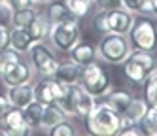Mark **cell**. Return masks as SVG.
Segmentation results:
<instances>
[{"label": "cell", "instance_id": "cell-28", "mask_svg": "<svg viewBox=\"0 0 157 136\" xmlns=\"http://www.w3.org/2000/svg\"><path fill=\"white\" fill-rule=\"evenodd\" d=\"M48 132H49L51 136H74V134L78 132V129H76V125H74L72 121L64 119V121H61V123H57V125H53L51 129H48Z\"/></svg>", "mask_w": 157, "mask_h": 136}, {"label": "cell", "instance_id": "cell-21", "mask_svg": "<svg viewBox=\"0 0 157 136\" xmlns=\"http://www.w3.org/2000/svg\"><path fill=\"white\" fill-rule=\"evenodd\" d=\"M66 119V113L57 106V104H44V111H42V129H51L53 125H57L61 121Z\"/></svg>", "mask_w": 157, "mask_h": 136}, {"label": "cell", "instance_id": "cell-26", "mask_svg": "<svg viewBox=\"0 0 157 136\" xmlns=\"http://www.w3.org/2000/svg\"><path fill=\"white\" fill-rule=\"evenodd\" d=\"M64 6L76 19H83L93 9V0H63Z\"/></svg>", "mask_w": 157, "mask_h": 136}, {"label": "cell", "instance_id": "cell-20", "mask_svg": "<svg viewBox=\"0 0 157 136\" xmlns=\"http://www.w3.org/2000/svg\"><path fill=\"white\" fill-rule=\"evenodd\" d=\"M42 111H44V104L38 100H32L30 104H27L23 108V119H25V125L34 130V129H40V123H42Z\"/></svg>", "mask_w": 157, "mask_h": 136}, {"label": "cell", "instance_id": "cell-13", "mask_svg": "<svg viewBox=\"0 0 157 136\" xmlns=\"http://www.w3.org/2000/svg\"><path fill=\"white\" fill-rule=\"evenodd\" d=\"M6 96L10 100V106H15V108H25L32 100H36L34 98V87L30 83L6 87Z\"/></svg>", "mask_w": 157, "mask_h": 136}, {"label": "cell", "instance_id": "cell-16", "mask_svg": "<svg viewBox=\"0 0 157 136\" xmlns=\"http://www.w3.org/2000/svg\"><path fill=\"white\" fill-rule=\"evenodd\" d=\"M148 102H146V98H134L131 100V104L127 106V110L121 113V129L127 127V125H138V121L142 119V115L146 113V110H148Z\"/></svg>", "mask_w": 157, "mask_h": 136}, {"label": "cell", "instance_id": "cell-29", "mask_svg": "<svg viewBox=\"0 0 157 136\" xmlns=\"http://www.w3.org/2000/svg\"><path fill=\"white\" fill-rule=\"evenodd\" d=\"M13 21V8L10 4V0H0V27L12 28Z\"/></svg>", "mask_w": 157, "mask_h": 136}, {"label": "cell", "instance_id": "cell-9", "mask_svg": "<svg viewBox=\"0 0 157 136\" xmlns=\"http://www.w3.org/2000/svg\"><path fill=\"white\" fill-rule=\"evenodd\" d=\"M32 87H34V98L38 102H42V104H57L63 98L64 89H66V85L57 81L53 76L40 77Z\"/></svg>", "mask_w": 157, "mask_h": 136}, {"label": "cell", "instance_id": "cell-19", "mask_svg": "<svg viewBox=\"0 0 157 136\" xmlns=\"http://www.w3.org/2000/svg\"><path fill=\"white\" fill-rule=\"evenodd\" d=\"M32 43L34 42H32V38L29 36V32L25 28L12 27V30H10V47L13 51L21 53V55H27Z\"/></svg>", "mask_w": 157, "mask_h": 136}, {"label": "cell", "instance_id": "cell-35", "mask_svg": "<svg viewBox=\"0 0 157 136\" xmlns=\"http://www.w3.org/2000/svg\"><path fill=\"white\" fill-rule=\"evenodd\" d=\"M8 108H10V100H8V96H6V95H0V119H2V115L8 111Z\"/></svg>", "mask_w": 157, "mask_h": 136}, {"label": "cell", "instance_id": "cell-37", "mask_svg": "<svg viewBox=\"0 0 157 136\" xmlns=\"http://www.w3.org/2000/svg\"><path fill=\"white\" fill-rule=\"evenodd\" d=\"M34 2H36V4H38V6H40V4H44V6H46V4H48V2H51V0H34Z\"/></svg>", "mask_w": 157, "mask_h": 136}, {"label": "cell", "instance_id": "cell-36", "mask_svg": "<svg viewBox=\"0 0 157 136\" xmlns=\"http://www.w3.org/2000/svg\"><path fill=\"white\" fill-rule=\"evenodd\" d=\"M151 17H157V0H151Z\"/></svg>", "mask_w": 157, "mask_h": 136}, {"label": "cell", "instance_id": "cell-3", "mask_svg": "<svg viewBox=\"0 0 157 136\" xmlns=\"http://www.w3.org/2000/svg\"><path fill=\"white\" fill-rule=\"evenodd\" d=\"M127 38L132 49L155 53L157 51V23L151 19V15H136L131 30L127 32Z\"/></svg>", "mask_w": 157, "mask_h": 136}, {"label": "cell", "instance_id": "cell-22", "mask_svg": "<svg viewBox=\"0 0 157 136\" xmlns=\"http://www.w3.org/2000/svg\"><path fill=\"white\" fill-rule=\"evenodd\" d=\"M46 6H48V8H46V11H44V13L48 15V19L51 21V25L74 17L70 11H68V8L64 6V2H59V0H55V2H48Z\"/></svg>", "mask_w": 157, "mask_h": 136}, {"label": "cell", "instance_id": "cell-24", "mask_svg": "<svg viewBox=\"0 0 157 136\" xmlns=\"http://www.w3.org/2000/svg\"><path fill=\"white\" fill-rule=\"evenodd\" d=\"M138 129L146 136H157V108L155 106H148L142 119L138 121Z\"/></svg>", "mask_w": 157, "mask_h": 136}, {"label": "cell", "instance_id": "cell-12", "mask_svg": "<svg viewBox=\"0 0 157 136\" xmlns=\"http://www.w3.org/2000/svg\"><path fill=\"white\" fill-rule=\"evenodd\" d=\"M134 15L132 11L125 9V8H116V9H110L108 11V28L110 32H116V34H127L134 23Z\"/></svg>", "mask_w": 157, "mask_h": 136}, {"label": "cell", "instance_id": "cell-18", "mask_svg": "<svg viewBox=\"0 0 157 136\" xmlns=\"http://www.w3.org/2000/svg\"><path fill=\"white\" fill-rule=\"evenodd\" d=\"M102 98H104L102 102H104L106 106H110L114 111H117L119 115H121V113L127 110V106L131 104L132 95L129 93V91H123V89H110Z\"/></svg>", "mask_w": 157, "mask_h": 136}, {"label": "cell", "instance_id": "cell-34", "mask_svg": "<svg viewBox=\"0 0 157 136\" xmlns=\"http://www.w3.org/2000/svg\"><path fill=\"white\" fill-rule=\"evenodd\" d=\"M10 4H12L13 9H25V8H34V6H38L34 0H10Z\"/></svg>", "mask_w": 157, "mask_h": 136}, {"label": "cell", "instance_id": "cell-7", "mask_svg": "<svg viewBox=\"0 0 157 136\" xmlns=\"http://www.w3.org/2000/svg\"><path fill=\"white\" fill-rule=\"evenodd\" d=\"M80 85L87 91L89 95H93L95 98H102L112 89V81H110L108 72L102 68V64H98L97 61L83 66Z\"/></svg>", "mask_w": 157, "mask_h": 136}, {"label": "cell", "instance_id": "cell-32", "mask_svg": "<svg viewBox=\"0 0 157 136\" xmlns=\"http://www.w3.org/2000/svg\"><path fill=\"white\" fill-rule=\"evenodd\" d=\"M93 6L97 9H116V8H121V0H93Z\"/></svg>", "mask_w": 157, "mask_h": 136}, {"label": "cell", "instance_id": "cell-25", "mask_svg": "<svg viewBox=\"0 0 157 136\" xmlns=\"http://www.w3.org/2000/svg\"><path fill=\"white\" fill-rule=\"evenodd\" d=\"M40 13L38 6L34 8H25V9H13V21H12V27H17V28H25L29 27L34 17Z\"/></svg>", "mask_w": 157, "mask_h": 136}, {"label": "cell", "instance_id": "cell-11", "mask_svg": "<svg viewBox=\"0 0 157 136\" xmlns=\"http://www.w3.org/2000/svg\"><path fill=\"white\" fill-rule=\"evenodd\" d=\"M0 127L6 130V134L10 136H15V134H29L30 129L25 125L23 119V108H15V106H10L8 111L2 115L0 119Z\"/></svg>", "mask_w": 157, "mask_h": 136}, {"label": "cell", "instance_id": "cell-33", "mask_svg": "<svg viewBox=\"0 0 157 136\" xmlns=\"http://www.w3.org/2000/svg\"><path fill=\"white\" fill-rule=\"evenodd\" d=\"M10 30L8 27H0V51H4L10 47Z\"/></svg>", "mask_w": 157, "mask_h": 136}, {"label": "cell", "instance_id": "cell-27", "mask_svg": "<svg viewBox=\"0 0 157 136\" xmlns=\"http://www.w3.org/2000/svg\"><path fill=\"white\" fill-rule=\"evenodd\" d=\"M121 6L134 15H151V0H121Z\"/></svg>", "mask_w": 157, "mask_h": 136}, {"label": "cell", "instance_id": "cell-2", "mask_svg": "<svg viewBox=\"0 0 157 136\" xmlns=\"http://www.w3.org/2000/svg\"><path fill=\"white\" fill-rule=\"evenodd\" d=\"M85 130L95 136H114L121 129V115L114 111L104 102L97 104V108L83 119Z\"/></svg>", "mask_w": 157, "mask_h": 136}, {"label": "cell", "instance_id": "cell-15", "mask_svg": "<svg viewBox=\"0 0 157 136\" xmlns=\"http://www.w3.org/2000/svg\"><path fill=\"white\" fill-rule=\"evenodd\" d=\"M68 57H70V61L78 62V64H89V62H95L98 59V53H97V45L93 43H89V42H78L74 47L68 51Z\"/></svg>", "mask_w": 157, "mask_h": 136}, {"label": "cell", "instance_id": "cell-5", "mask_svg": "<svg viewBox=\"0 0 157 136\" xmlns=\"http://www.w3.org/2000/svg\"><path fill=\"white\" fill-rule=\"evenodd\" d=\"M49 40H51V45L59 53H66V55H68V51L82 40L80 19L70 17V19H66V21H61V23L51 25Z\"/></svg>", "mask_w": 157, "mask_h": 136}, {"label": "cell", "instance_id": "cell-31", "mask_svg": "<svg viewBox=\"0 0 157 136\" xmlns=\"http://www.w3.org/2000/svg\"><path fill=\"white\" fill-rule=\"evenodd\" d=\"M21 59V53L13 51L12 47H8L4 51H0V72H4L6 68H10L13 62H17Z\"/></svg>", "mask_w": 157, "mask_h": 136}, {"label": "cell", "instance_id": "cell-17", "mask_svg": "<svg viewBox=\"0 0 157 136\" xmlns=\"http://www.w3.org/2000/svg\"><path fill=\"white\" fill-rule=\"evenodd\" d=\"M25 30L29 32L32 42H46L49 38V32H51V21L48 19V15L44 11H40L34 17V21L29 27H25Z\"/></svg>", "mask_w": 157, "mask_h": 136}, {"label": "cell", "instance_id": "cell-14", "mask_svg": "<svg viewBox=\"0 0 157 136\" xmlns=\"http://www.w3.org/2000/svg\"><path fill=\"white\" fill-rule=\"evenodd\" d=\"M82 70H83V66L74 62V61L59 62V68H57V72L53 74V77L57 79V81H61L63 85H76V83H80V79H82Z\"/></svg>", "mask_w": 157, "mask_h": 136}, {"label": "cell", "instance_id": "cell-1", "mask_svg": "<svg viewBox=\"0 0 157 136\" xmlns=\"http://www.w3.org/2000/svg\"><path fill=\"white\" fill-rule=\"evenodd\" d=\"M57 106L66 113V117H80L85 119L89 113L97 108V98L89 95L87 91L80 85H66L63 98L57 102Z\"/></svg>", "mask_w": 157, "mask_h": 136}, {"label": "cell", "instance_id": "cell-4", "mask_svg": "<svg viewBox=\"0 0 157 136\" xmlns=\"http://www.w3.org/2000/svg\"><path fill=\"white\" fill-rule=\"evenodd\" d=\"M131 51L132 47H131L127 34L108 32V34H102V38L97 43L98 59H102L108 64H123V61L129 57Z\"/></svg>", "mask_w": 157, "mask_h": 136}, {"label": "cell", "instance_id": "cell-10", "mask_svg": "<svg viewBox=\"0 0 157 136\" xmlns=\"http://www.w3.org/2000/svg\"><path fill=\"white\" fill-rule=\"evenodd\" d=\"M0 79L6 87L10 85H23V83H30L34 79V70L29 61L19 59L17 62H13L10 68H6L4 72H0Z\"/></svg>", "mask_w": 157, "mask_h": 136}, {"label": "cell", "instance_id": "cell-8", "mask_svg": "<svg viewBox=\"0 0 157 136\" xmlns=\"http://www.w3.org/2000/svg\"><path fill=\"white\" fill-rule=\"evenodd\" d=\"M27 55H29V62L32 66V70H34V74L44 77V76H53L57 72L59 59L49 45H46V42H34Z\"/></svg>", "mask_w": 157, "mask_h": 136}, {"label": "cell", "instance_id": "cell-30", "mask_svg": "<svg viewBox=\"0 0 157 136\" xmlns=\"http://www.w3.org/2000/svg\"><path fill=\"white\" fill-rule=\"evenodd\" d=\"M93 28L98 34H108V11L106 9H97V13L93 15Z\"/></svg>", "mask_w": 157, "mask_h": 136}, {"label": "cell", "instance_id": "cell-23", "mask_svg": "<svg viewBox=\"0 0 157 136\" xmlns=\"http://www.w3.org/2000/svg\"><path fill=\"white\" fill-rule=\"evenodd\" d=\"M142 93H144L146 102H148L150 106L157 108V66L146 76V79L142 81Z\"/></svg>", "mask_w": 157, "mask_h": 136}, {"label": "cell", "instance_id": "cell-6", "mask_svg": "<svg viewBox=\"0 0 157 136\" xmlns=\"http://www.w3.org/2000/svg\"><path fill=\"white\" fill-rule=\"evenodd\" d=\"M155 66H157V57H155V53L132 49L129 53V57L123 61V74L127 76V79H129L131 83L142 85V81L146 79V76H148Z\"/></svg>", "mask_w": 157, "mask_h": 136}]
</instances>
